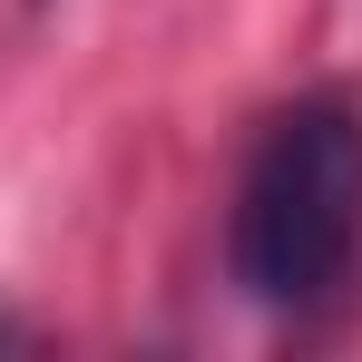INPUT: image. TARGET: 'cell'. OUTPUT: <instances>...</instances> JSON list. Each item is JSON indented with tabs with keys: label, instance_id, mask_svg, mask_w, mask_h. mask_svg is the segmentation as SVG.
I'll use <instances>...</instances> for the list:
<instances>
[{
	"label": "cell",
	"instance_id": "1",
	"mask_svg": "<svg viewBox=\"0 0 362 362\" xmlns=\"http://www.w3.org/2000/svg\"><path fill=\"white\" fill-rule=\"evenodd\" d=\"M362 264V108L313 88L245 147L226 206V274L255 313H323Z\"/></svg>",
	"mask_w": 362,
	"mask_h": 362
}]
</instances>
